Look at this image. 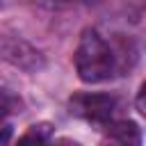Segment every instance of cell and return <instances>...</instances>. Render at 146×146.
Returning a JSON list of instances; mask_svg holds the SVG:
<instances>
[{"label":"cell","instance_id":"1","mask_svg":"<svg viewBox=\"0 0 146 146\" xmlns=\"http://www.w3.org/2000/svg\"><path fill=\"white\" fill-rule=\"evenodd\" d=\"M75 68L84 82H103L116 73V55L94 30H87L75 50Z\"/></svg>","mask_w":146,"mask_h":146},{"label":"cell","instance_id":"2","mask_svg":"<svg viewBox=\"0 0 146 146\" xmlns=\"http://www.w3.org/2000/svg\"><path fill=\"white\" fill-rule=\"evenodd\" d=\"M116 107H119V100L110 94H78L71 98V112L94 123L110 121Z\"/></svg>","mask_w":146,"mask_h":146},{"label":"cell","instance_id":"3","mask_svg":"<svg viewBox=\"0 0 146 146\" xmlns=\"http://www.w3.org/2000/svg\"><path fill=\"white\" fill-rule=\"evenodd\" d=\"M110 139L121 141V144H139L141 135H139V128L135 123H116L110 130Z\"/></svg>","mask_w":146,"mask_h":146},{"label":"cell","instance_id":"4","mask_svg":"<svg viewBox=\"0 0 146 146\" xmlns=\"http://www.w3.org/2000/svg\"><path fill=\"white\" fill-rule=\"evenodd\" d=\"M50 132H52V128H50L48 123H39V125H32L21 139H23V141H46V139L50 137Z\"/></svg>","mask_w":146,"mask_h":146},{"label":"cell","instance_id":"5","mask_svg":"<svg viewBox=\"0 0 146 146\" xmlns=\"http://www.w3.org/2000/svg\"><path fill=\"white\" fill-rule=\"evenodd\" d=\"M18 105H21L18 98H16L14 94H9L7 89L0 87V116H5V114H9V112H16Z\"/></svg>","mask_w":146,"mask_h":146},{"label":"cell","instance_id":"6","mask_svg":"<svg viewBox=\"0 0 146 146\" xmlns=\"http://www.w3.org/2000/svg\"><path fill=\"white\" fill-rule=\"evenodd\" d=\"M11 139V125L5 121V116H0V144H7Z\"/></svg>","mask_w":146,"mask_h":146},{"label":"cell","instance_id":"7","mask_svg":"<svg viewBox=\"0 0 146 146\" xmlns=\"http://www.w3.org/2000/svg\"><path fill=\"white\" fill-rule=\"evenodd\" d=\"M137 105H139V112L144 114V112H146V110H144V87L139 89V98H137Z\"/></svg>","mask_w":146,"mask_h":146}]
</instances>
